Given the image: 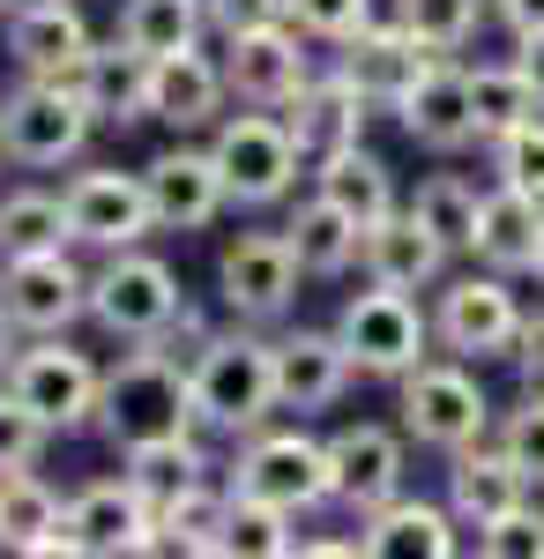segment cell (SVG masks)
<instances>
[{
  "instance_id": "cell-50",
  "label": "cell",
  "mask_w": 544,
  "mask_h": 559,
  "mask_svg": "<svg viewBox=\"0 0 544 559\" xmlns=\"http://www.w3.org/2000/svg\"><path fill=\"white\" fill-rule=\"evenodd\" d=\"M537 276H544V239H537Z\"/></svg>"
},
{
  "instance_id": "cell-19",
  "label": "cell",
  "mask_w": 544,
  "mask_h": 559,
  "mask_svg": "<svg viewBox=\"0 0 544 559\" xmlns=\"http://www.w3.org/2000/svg\"><path fill=\"white\" fill-rule=\"evenodd\" d=\"M142 187H150V210H157L165 231H202V224L232 202L210 150H165V157H150Z\"/></svg>"
},
{
  "instance_id": "cell-5",
  "label": "cell",
  "mask_w": 544,
  "mask_h": 559,
  "mask_svg": "<svg viewBox=\"0 0 544 559\" xmlns=\"http://www.w3.org/2000/svg\"><path fill=\"white\" fill-rule=\"evenodd\" d=\"M335 336H343V350H351V366H358V373L403 381L411 366H425V336H433V321L411 306V292L374 284V292L343 299V313H335Z\"/></svg>"
},
{
  "instance_id": "cell-51",
  "label": "cell",
  "mask_w": 544,
  "mask_h": 559,
  "mask_svg": "<svg viewBox=\"0 0 544 559\" xmlns=\"http://www.w3.org/2000/svg\"><path fill=\"white\" fill-rule=\"evenodd\" d=\"M0 552H8V530H0Z\"/></svg>"
},
{
  "instance_id": "cell-12",
  "label": "cell",
  "mask_w": 544,
  "mask_h": 559,
  "mask_svg": "<svg viewBox=\"0 0 544 559\" xmlns=\"http://www.w3.org/2000/svg\"><path fill=\"white\" fill-rule=\"evenodd\" d=\"M68 545L90 559H120V552H157V508L127 485V477H105V485H83L68 500Z\"/></svg>"
},
{
  "instance_id": "cell-38",
  "label": "cell",
  "mask_w": 544,
  "mask_h": 559,
  "mask_svg": "<svg viewBox=\"0 0 544 559\" xmlns=\"http://www.w3.org/2000/svg\"><path fill=\"white\" fill-rule=\"evenodd\" d=\"M470 112H477V134L493 142V134L537 120V90L522 83L515 60H507V68H470Z\"/></svg>"
},
{
  "instance_id": "cell-39",
  "label": "cell",
  "mask_w": 544,
  "mask_h": 559,
  "mask_svg": "<svg viewBox=\"0 0 544 559\" xmlns=\"http://www.w3.org/2000/svg\"><path fill=\"white\" fill-rule=\"evenodd\" d=\"M493 173H500V187L544 202V120H522V128L493 134Z\"/></svg>"
},
{
  "instance_id": "cell-48",
  "label": "cell",
  "mask_w": 544,
  "mask_h": 559,
  "mask_svg": "<svg viewBox=\"0 0 544 559\" xmlns=\"http://www.w3.org/2000/svg\"><path fill=\"white\" fill-rule=\"evenodd\" d=\"M515 68H522V83L537 90V105H544V31H530V38L515 45Z\"/></svg>"
},
{
  "instance_id": "cell-47",
  "label": "cell",
  "mask_w": 544,
  "mask_h": 559,
  "mask_svg": "<svg viewBox=\"0 0 544 559\" xmlns=\"http://www.w3.org/2000/svg\"><path fill=\"white\" fill-rule=\"evenodd\" d=\"M500 8V23L515 31V38H530V31H544V0H493Z\"/></svg>"
},
{
  "instance_id": "cell-18",
  "label": "cell",
  "mask_w": 544,
  "mask_h": 559,
  "mask_svg": "<svg viewBox=\"0 0 544 559\" xmlns=\"http://www.w3.org/2000/svg\"><path fill=\"white\" fill-rule=\"evenodd\" d=\"M329 477H335V500L351 515H374L403 485V440L388 426H343L329 440Z\"/></svg>"
},
{
  "instance_id": "cell-34",
  "label": "cell",
  "mask_w": 544,
  "mask_h": 559,
  "mask_svg": "<svg viewBox=\"0 0 544 559\" xmlns=\"http://www.w3.org/2000/svg\"><path fill=\"white\" fill-rule=\"evenodd\" d=\"M477 210H485V194L462 187L456 173H433L418 194H411V216H418L448 254H477Z\"/></svg>"
},
{
  "instance_id": "cell-37",
  "label": "cell",
  "mask_w": 544,
  "mask_h": 559,
  "mask_svg": "<svg viewBox=\"0 0 544 559\" xmlns=\"http://www.w3.org/2000/svg\"><path fill=\"white\" fill-rule=\"evenodd\" d=\"M292 508L276 500H253V492H232V522H224V552L232 559H284L298 552V530Z\"/></svg>"
},
{
  "instance_id": "cell-25",
  "label": "cell",
  "mask_w": 544,
  "mask_h": 559,
  "mask_svg": "<svg viewBox=\"0 0 544 559\" xmlns=\"http://www.w3.org/2000/svg\"><path fill=\"white\" fill-rule=\"evenodd\" d=\"M522 492H530V477L507 463V448H462L456 471H448V508H456L462 530H493L507 508H522Z\"/></svg>"
},
{
  "instance_id": "cell-3",
  "label": "cell",
  "mask_w": 544,
  "mask_h": 559,
  "mask_svg": "<svg viewBox=\"0 0 544 559\" xmlns=\"http://www.w3.org/2000/svg\"><path fill=\"white\" fill-rule=\"evenodd\" d=\"M90 313H97V329H113L127 344H157L172 329H187L179 276L157 254H134V247H120V254L90 276Z\"/></svg>"
},
{
  "instance_id": "cell-27",
  "label": "cell",
  "mask_w": 544,
  "mask_h": 559,
  "mask_svg": "<svg viewBox=\"0 0 544 559\" xmlns=\"http://www.w3.org/2000/svg\"><path fill=\"white\" fill-rule=\"evenodd\" d=\"M358 261H366V276H374V284H395V292H425V284L440 276L448 247H440V239H433V231H425L411 210H388L374 231H366V254H358Z\"/></svg>"
},
{
  "instance_id": "cell-31",
  "label": "cell",
  "mask_w": 544,
  "mask_h": 559,
  "mask_svg": "<svg viewBox=\"0 0 544 559\" xmlns=\"http://www.w3.org/2000/svg\"><path fill=\"white\" fill-rule=\"evenodd\" d=\"M314 179H321L314 194H329L335 210H351L358 224H366V231H374L380 216L395 210V187H388V165H380L374 150H358V142H351V150H329Z\"/></svg>"
},
{
  "instance_id": "cell-41",
  "label": "cell",
  "mask_w": 544,
  "mask_h": 559,
  "mask_svg": "<svg viewBox=\"0 0 544 559\" xmlns=\"http://www.w3.org/2000/svg\"><path fill=\"white\" fill-rule=\"evenodd\" d=\"M403 23L418 31L433 52H456L477 31V0H403Z\"/></svg>"
},
{
  "instance_id": "cell-14",
  "label": "cell",
  "mask_w": 544,
  "mask_h": 559,
  "mask_svg": "<svg viewBox=\"0 0 544 559\" xmlns=\"http://www.w3.org/2000/svg\"><path fill=\"white\" fill-rule=\"evenodd\" d=\"M306 31L298 23H261V31H239L224 38V83L239 90L247 105H292L298 90L314 83L306 68Z\"/></svg>"
},
{
  "instance_id": "cell-23",
  "label": "cell",
  "mask_w": 544,
  "mask_h": 559,
  "mask_svg": "<svg viewBox=\"0 0 544 559\" xmlns=\"http://www.w3.org/2000/svg\"><path fill=\"white\" fill-rule=\"evenodd\" d=\"M224 68H216L210 52H165V60H150V120H165V128H210L216 112H224Z\"/></svg>"
},
{
  "instance_id": "cell-20",
  "label": "cell",
  "mask_w": 544,
  "mask_h": 559,
  "mask_svg": "<svg viewBox=\"0 0 544 559\" xmlns=\"http://www.w3.org/2000/svg\"><path fill=\"white\" fill-rule=\"evenodd\" d=\"M8 52L23 75H75V60L90 52V23L75 0H23L8 15Z\"/></svg>"
},
{
  "instance_id": "cell-40",
  "label": "cell",
  "mask_w": 544,
  "mask_h": 559,
  "mask_svg": "<svg viewBox=\"0 0 544 559\" xmlns=\"http://www.w3.org/2000/svg\"><path fill=\"white\" fill-rule=\"evenodd\" d=\"M500 448H507V463L530 477V485H544V395H537V388H522V403L507 411Z\"/></svg>"
},
{
  "instance_id": "cell-8",
  "label": "cell",
  "mask_w": 544,
  "mask_h": 559,
  "mask_svg": "<svg viewBox=\"0 0 544 559\" xmlns=\"http://www.w3.org/2000/svg\"><path fill=\"white\" fill-rule=\"evenodd\" d=\"M0 313L8 329H31V336H60L90 313V276L60 254H8L0 269Z\"/></svg>"
},
{
  "instance_id": "cell-35",
  "label": "cell",
  "mask_w": 544,
  "mask_h": 559,
  "mask_svg": "<svg viewBox=\"0 0 544 559\" xmlns=\"http://www.w3.org/2000/svg\"><path fill=\"white\" fill-rule=\"evenodd\" d=\"M75 239L68 194H8L0 202V254H60Z\"/></svg>"
},
{
  "instance_id": "cell-13",
  "label": "cell",
  "mask_w": 544,
  "mask_h": 559,
  "mask_svg": "<svg viewBox=\"0 0 544 559\" xmlns=\"http://www.w3.org/2000/svg\"><path fill=\"white\" fill-rule=\"evenodd\" d=\"M8 388H15L52 432H68V426H90V418H97V388H105V373L90 366L83 350H68V344L45 336L38 350H23V358L8 366Z\"/></svg>"
},
{
  "instance_id": "cell-1",
  "label": "cell",
  "mask_w": 544,
  "mask_h": 559,
  "mask_svg": "<svg viewBox=\"0 0 544 559\" xmlns=\"http://www.w3.org/2000/svg\"><path fill=\"white\" fill-rule=\"evenodd\" d=\"M97 426L113 448H142V440H172L194 426V381L187 366L157 344H134L97 388Z\"/></svg>"
},
{
  "instance_id": "cell-22",
  "label": "cell",
  "mask_w": 544,
  "mask_h": 559,
  "mask_svg": "<svg viewBox=\"0 0 544 559\" xmlns=\"http://www.w3.org/2000/svg\"><path fill=\"white\" fill-rule=\"evenodd\" d=\"M395 120L411 142L425 150H470L477 142V112H470V68H448V60H433L425 68V83L395 105Z\"/></svg>"
},
{
  "instance_id": "cell-43",
  "label": "cell",
  "mask_w": 544,
  "mask_h": 559,
  "mask_svg": "<svg viewBox=\"0 0 544 559\" xmlns=\"http://www.w3.org/2000/svg\"><path fill=\"white\" fill-rule=\"evenodd\" d=\"M45 432L52 426H45L38 411H31L15 388H0V471H23V463L45 448Z\"/></svg>"
},
{
  "instance_id": "cell-21",
  "label": "cell",
  "mask_w": 544,
  "mask_h": 559,
  "mask_svg": "<svg viewBox=\"0 0 544 559\" xmlns=\"http://www.w3.org/2000/svg\"><path fill=\"white\" fill-rule=\"evenodd\" d=\"M68 83L83 90L90 120H105V128H134V120H150V60H142L134 45H120V38L90 45Z\"/></svg>"
},
{
  "instance_id": "cell-30",
  "label": "cell",
  "mask_w": 544,
  "mask_h": 559,
  "mask_svg": "<svg viewBox=\"0 0 544 559\" xmlns=\"http://www.w3.org/2000/svg\"><path fill=\"white\" fill-rule=\"evenodd\" d=\"M292 254H298V269L306 276H343L351 261L366 254V224L351 210H335L329 194H314V202H298V216H292Z\"/></svg>"
},
{
  "instance_id": "cell-11",
  "label": "cell",
  "mask_w": 544,
  "mask_h": 559,
  "mask_svg": "<svg viewBox=\"0 0 544 559\" xmlns=\"http://www.w3.org/2000/svg\"><path fill=\"white\" fill-rule=\"evenodd\" d=\"M298 276L306 269H298L284 231H247V239H232L224 261H216V292H224V306L239 321H276L298 299Z\"/></svg>"
},
{
  "instance_id": "cell-15",
  "label": "cell",
  "mask_w": 544,
  "mask_h": 559,
  "mask_svg": "<svg viewBox=\"0 0 544 559\" xmlns=\"http://www.w3.org/2000/svg\"><path fill=\"white\" fill-rule=\"evenodd\" d=\"M335 68L366 90V105H388V112H395V105L425 83L433 45H425L411 23H366V31L343 38V60H335Z\"/></svg>"
},
{
  "instance_id": "cell-26",
  "label": "cell",
  "mask_w": 544,
  "mask_h": 559,
  "mask_svg": "<svg viewBox=\"0 0 544 559\" xmlns=\"http://www.w3.org/2000/svg\"><path fill=\"white\" fill-rule=\"evenodd\" d=\"M358 545L374 559H448L456 552V508H433V500H388L366 515Z\"/></svg>"
},
{
  "instance_id": "cell-36",
  "label": "cell",
  "mask_w": 544,
  "mask_h": 559,
  "mask_svg": "<svg viewBox=\"0 0 544 559\" xmlns=\"http://www.w3.org/2000/svg\"><path fill=\"white\" fill-rule=\"evenodd\" d=\"M202 448L187 440V432H172V440H142V448H127V485L150 500V508H165L172 492H187V485H202Z\"/></svg>"
},
{
  "instance_id": "cell-17",
  "label": "cell",
  "mask_w": 544,
  "mask_h": 559,
  "mask_svg": "<svg viewBox=\"0 0 544 559\" xmlns=\"http://www.w3.org/2000/svg\"><path fill=\"white\" fill-rule=\"evenodd\" d=\"M269 358H276V411H329L358 373L335 329H292L269 344Z\"/></svg>"
},
{
  "instance_id": "cell-24",
  "label": "cell",
  "mask_w": 544,
  "mask_h": 559,
  "mask_svg": "<svg viewBox=\"0 0 544 559\" xmlns=\"http://www.w3.org/2000/svg\"><path fill=\"white\" fill-rule=\"evenodd\" d=\"M292 142L306 157H329V150H351L358 134H366V90L351 83L343 68L335 75H314V83L292 97Z\"/></svg>"
},
{
  "instance_id": "cell-49",
  "label": "cell",
  "mask_w": 544,
  "mask_h": 559,
  "mask_svg": "<svg viewBox=\"0 0 544 559\" xmlns=\"http://www.w3.org/2000/svg\"><path fill=\"white\" fill-rule=\"evenodd\" d=\"M15 8H23V0H0V15H15Z\"/></svg>"
},
{
  "instance_id": "cell-7",
  "label": "cell",
  "mask_w": 544,
  "mask_h": 559,
  "mask_svg": "<svg viewBox=\"0 0 544 559\" xmlns=\"http://www.w3.org/2000/svg\"><path fill=\"white\" fill-rule=\"evenodd\" d=\"M485 426H493V403L462 366H411L403 373V432L418 448L462 455V448L485 440Z\"/></svg>"
},
{
  "instance_id": "cell-16",
  "label": "cell",
  "mask_w": 544,
  "mask_h": 559,
  "mask_svg": "<svg viewBox=\"0 0 544 559\" xmlns=\"http://www.w3.org/2000/svg\"><path fill=\"white\" fill-rule=\"evenodd\" d=\"M68 216H75V239H83V247H105V254L134 247V239L157 224L142 173H113V165H97V173H83L68 187Z\"/></svg>"
},
{
  "instance_id": "cell-10",
  "label": "cell",
  "mask_w": 544,
  "mask_h": 559,
  "mask_svg": "<svg viewBox=\"0 0 544 559\" xmlns=\"http://www.w3.org/2000/svg\"><path fill=\"white\" fill-rule=\"evenodd\" d=\"M239 492L276 500V508H292V515L335 500L329 440H306V432H253L247 455H239Z\"/></svg>"
},
{
  "instance_id": "cell-32",
  "label": "cell",
  "mask_w": 544,
  "mask_h": 559,
  "mask_svg": "<svg viewBox=\"0 0 544 559\" xmlns=\"http://www.w3.org/2000/svg\"><path fill=\"white\" fill-rule=\"evenodd\" d=\"M210 8L202 0H127L120 8V45H134L142 60H165V52H187L202 38Z\"/></svg>"
},
{
  "instance_id": "cell-28",
  "label": "cell",
  "mask_w": 544,
  "mask_h": 559,
  "mask_svg": "<svg viewBox=\"0 0 544 559\" xmlns=\"http://www.w3.org/2000/svg\"><path fill=\"white\" fill-rule=\"evenodd\" d=\"M537 239H544V202L515 194V187H493L485 210H477V261L500 269V276H530Z\"/></svg>"
},
{
  "instance_id": "cell-6",
  "label": "cell",
  "mask_w": 544,
  "mask_h": 559,
  "mask_svg": "<svg viewBox=\"0 0 544 559\" xmlns=\"http://www.w3.org/2000/svg\"><path fill=\"white\" fill-rule=\"evenodd\" d=\"M216 173H224V194L232 202H247V210H269V202H284L298 179V150L292 128L284 120H269V105L261 112H239V120H216V142H210Z\"/></svg>"
},
{
  "instance_id": "cell-2",
  "label": "cell",
  "mask_w": 544,
  "mask_h": 559,
  "mask_svg": "<svg viewBox=\"0 0 544 559\" xmlns=\"http://www.w3.org/2000/svg\"><path fill=\"white\" fill-rule=\"evenodd\" d=\"M187 381H194V418L216 432H253L276 411V358L253 336H210L187 358Z\"/></svg>"
},
{
  "instance_id": "cell-29",
  "label": "cell",
  "mask_w": 544,
  "mask_h": 559,
  "mask_svg": "<svg viewBox=\"0 0 544 559\" xmlns=\"http://www.w3.org/2000/svg\"><path fill=\"white\" fill-rule=\"evenodd\" d=\"M60 500L52 485H38L31 471H0V530H8V552H31V559H60L75 552L68 530H60Z\"/></svg>"
},
{
  "instance_id": "cell-45",
  "label": "cell",
  "mask_w": 544,
  "mask_h": 559,
  "mask_svg": "<svg viewBox=\"0 0 544 559\" xmlns=\"http://www.w3.org/2000/svg\"><path fill=\"white\" fill-rule=\"evenodd\" d=\"M210 8V23L224 38H239V31H261V23H284V0H202Z\"/></svg>"
},
{
  "instance_id": "cell-44",
  "label": "cell",
  "mask_w": 544,
  "mask_h": 559,
  "mask_svg": "<svg viewBox=\"0 0 544 559\" xmlns=\"http://www.w3.org/2000/svg\"><path fill=\"white\" fill-rule=\"evenodd\" d=\"M477 545L493 559H544V508H530V500L507 508L493 530H477Z\"/></svg>"
},
{
  "instance_id": "cell-4",
  "label": "cell",
  "mask_w": 544,
  "mask_h": 559,
  "mask_svg": "<svg viewBox=\"0 0 544 559\" xmlns=\"http://www.w3.org/2000/svg\"><path fill=\"white\" fill-rule=\"evenodd\" d=\"M90 105L68 75H31L15 97H0V150L15 165H68L90 142Z\"/></svg>"
},
{
  "instance_id": "cell-52",
  "label": "cell",
  "mask_w": 544,
  "mask_h": 559,
  "mask_svg": "<svg viewBox=\"0 0 544 559\" xmlns=\"http://www.w3.org/2000/svg\"><path fill=\"white\" fill-rule=\"evenodd\" d=\"M0 329H8V313H0Z\"/></svg>"
},
{
  "instance_id": "cell-42",
  "label": "cell",
  "mask_w": 544,
  "mask_h": 559,
  "mask_svg": "<svg viewBox=\"0 0 544 559\" xmlns=\"http://www.w3.org/2000/svg\"><path fill=\"white\" fill-rule=\"evenodd\" d=\"M284 23H298L306 38L343 45L351 31H366V23H374V0H284Z\"/></svg>"
},
{
  "instance_id": "cell-9",
  "label": "cell",
  "mask_w": 544,
  "mask_h": 559,
  "mask_svg": "<svg viewBox=\"0 0 544 559\" xmlns=\"http://www.w3.org/2000/svg\"><path fill=\"white\" fill-rule=\"evenodd\" d=\"M433 336L456 350V358H477V366L485 358H515V344H522V306H515L500 269L448 284L440 292V313H433Z\"/></svg>"
},
{
  "instance_id": "cell-46",
  "label": "cell",
  "mask_w": 544,
  "mask_h": 559,
  "mask_svg": "<svg viewBox=\"0 0 544 559\" xmlns=\"http://www.w3.org/2000/svg\"><path fill=\"white\" fill-rule=\"evenodd\" d=\"M515 373H522V388H537V395H544V313H537V321H522V344H515Z\"/></svg>"
},
{
  "instance_id": "cell-33",
  "label": "cell",
  "mask_w": 544,
  "mask_h": 559,
  "mask_svg": "<svg viewBox=\"0 0 544 559\" xmlns=\"http://www.w3.org/2000/svg\"><path fill=\"white\" fill-rule=\"evenodd\" d=\"M224 522H232V500L210 485H187L157 508V552H224Z\"/></svg>"
}]
</instances>
